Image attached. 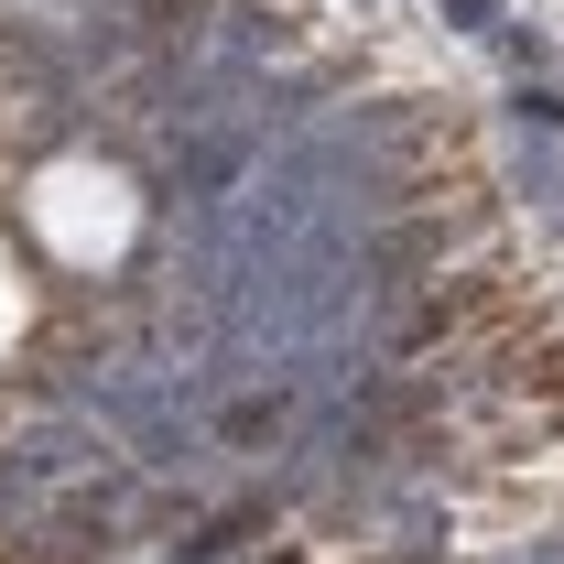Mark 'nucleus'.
I'll use <instances>...</instances> for the list:
<instances>
[{
    "instance_id": "nucleus-2",
    "label": "nucleus",
    "mask_w": 564,
    "mask_h": 564,
    "mask_svg": "<svg viewBox=\"0 0 564 564\" xmlns=\"http://www.w3.org/2000/svg\"><path fill=\"white\" fill-rule=\"evenodd\" d=\"M33 315H44V261H33V239L0 217V369L33 348Z\"/></svg>"
},
{
    "instance_id": "nucleus-1",
    "label": "nucleus",
    "mask_w": 564,
    "mask_h": 564,
    "mask_svg": "<svg viewBox=\"0 0 564 564\" xmlns=\"http://www.w3.org/2000/svg\"><path fill=\"white\" fill-rule=\"evenodd\" d=\"M141 217H152V196H141L131 163H109V152H44L33 174H22V196H11V228L33 239V261L44 272H120L141 250Z\"/></svg>"
}]
</instances>
